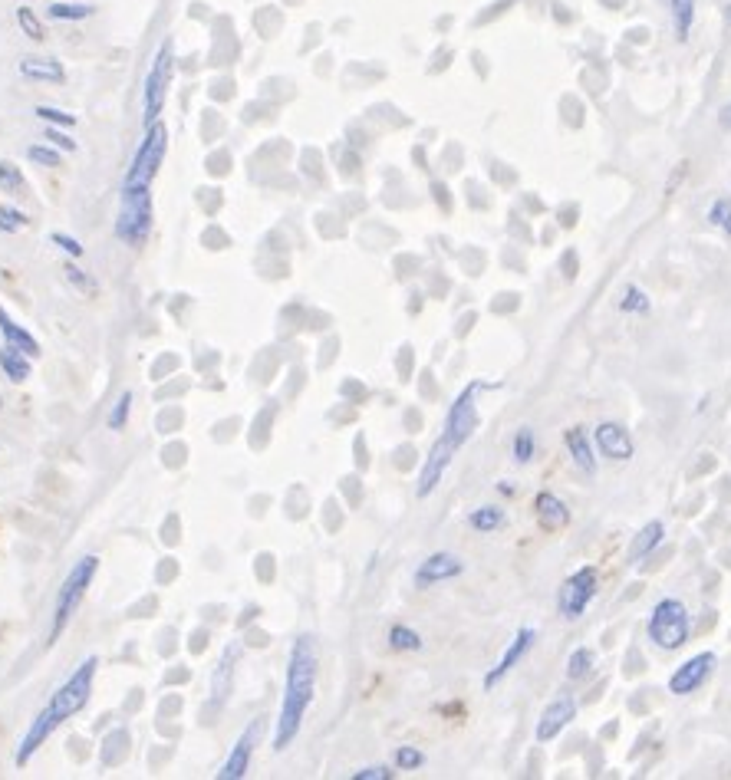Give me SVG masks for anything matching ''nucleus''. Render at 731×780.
Listing matches in <instances>:
<instances>
[{"label": "nucleus", "mask_w": 731, "mask_h": 780, "mask_svg": "<svg viewBox=\"0 0 731 780\" xmlns=\"http://www.w3.org/2000/svg\"><path fill=\"white\" fill-rule=\"evenodd\" d=\"M0 336H4V343H7V346L24 349L27 356H40V343H37V339H33V333H27L24 326L10 320L4 307H0Z\"/></svg>", "instance_id": "nucleus-21"}, {"label": "nucleus", "mask_w": 731, "mask_h": 780, "mask_svg": "<svg viewBox=\"0 0 731 780\" xmlns=\"http://www.w3.org/2000/svg\"><path fill=\"white\" fill-rule=\"evenodd\" d=\"M389 646L396 652H419L425 642H422V636L412 626H392L389 629Z\"/></svg>", "instance_id": "nucleus-28"}, {"label": "nucleus", "mask_w": 731, "mask_h": 780, "mask_svg": "<svg viewBox=\"0 0 731 780\" xmlns=\"http://www.w3.org/2000/svg\"><path fill=\"white\" fill-rule=\"evenodd\" d=\"M646 632H649L652 646L662 649V652L682 649L692 636V616H689V609L682 606V599H676V596L659 599L649 613Z\"/></svg>", "instance_id": "nucleus-2"}, {"label": "nucleus", "mask_w": 731, "mask_h": 780, "mask_svg": "<svg viewBox=\"0 0 731 780\" xmlns=\"http://www.w3.org/2000/svg\"><path fill=\"white\" fill-rule=\"evenodd\" d=\"M465 573V563H461L455 553H432V557H425L419 567H415V586L419 590H429V586H438V583H448L455 580V576Z\"/></svg>", "instance_id": "nucleus-11"}, {"label": "nucleus", "mask_w": 731, "mask_h": 780, "mask_svg": "<svg viewBox=\"0 0 731 780\" xmlns=\"http://www.w3.org/2000/svg\"><path fill=\"white\" fill-rule=\"evenodd\" d=\"M96 665H99V659L96 655H89V659L76 669L66 682L56 688L53 692V698L47 702V711L50 715L60 721L66 718H73V715H80V711L86 708V702H89V692H93V678H96Z\"/></svg>", "instance_id": "nucleus-6"}, {"label": "nucleus", "mask_w": 731, "mask_h": 780, "mask_svg": "<svg viewBox=\"0 0 731 780\" xmlns=\"http://www.w3.org/2000/svg\"><path fill=\"white\" fill-rule=\"evenodd\" d=\"M718 126H722L725 132H731V103H725L722 109H718Z\"/></svg>", "instance_id": "nucleus-43"}, {"label": "nucleus", "mask_w": 731, "mask_h": 780, "mask_svg": "<svg viewBox=\"0 0 731 780\" xmlns=\"http://www.w3.org/2000/svg\"><path fill=\"white\" fill-rule=\"evenodd\" d=\"M152 231V195L149 185L139 188H122V205H119V218L112 224V234L119 237L122 244L139 247Z\"/></svg>", "instance_id": "nucleus-4"}, {"label": "nucleus", "mask_w": 731, "mask_h": 780, "mask_svg": "<svg viewBox=\"0 0 731 780\" xmlns=\"http://www.w3.org/2000/svg\"><path fill=\"white\" fill-rule=\"evenodd\" d=\"M99 570V557H83L73 563V570L66 573V580L60 586V593H56V609H53V623H50V646L56 639L63 636V629L70 626V619L76 616V609H80L83 596L89 590V583H93V576Z\"/></svg>", "instance_id": "nucleus-3"}, {"label": "nucleus", "mask_w": 731, "mask_h": 780, "mask_svg": "<svg viewBox=\"0 0 731 780\" xmlns=\"http://www.w3.org/2000/svg\"><path fill=\"white\" fill-rule=\"evenodd\" d=\"M534 639H537V632H534V629H527V626H524V629H517V636L508 642V649H504V655L498 659V665H494V669L485 675V688H488V692L501 682L504 675L517 669V662H521L524 655L534 649Z\"/></svg>", "instance_id": "nucleus-13"}, {"label": "nucleus", "mask_w": 731, "mask_h": 780, "mask_svg": "<svg viewBox=\"0 0 731 780\" xmlns=\"http://www.w3.org/2000/svg\"><path fill=\"white\" fill-rule=\"evenodd\" d=\"M475 392H478V382L475 386H468L465 392L458 395L455 399V405L448 409V415H445V428H442V435L438 438H445L448 445H452L455 451L468 442L471 435H475V428H478V405H475Z\"/></svg>", "instance_id": "nucleus-9"}, {"label": "nucleus", "mask_w": 731, "mask_h": 780, "mask_svg": "<svg viewBox=\"0 0 731 780\" xmlns=\"http://www.w3.org/2000/svg\"><path fill=\"white\" fill-rule=\"evenodd\" d=\"M669 14H672L676 40H689L692 24H695V0H669Z\"/></svg>", "instance_id": "nucleus-25"}, {"label": "nucleus", "mask_w": 731, "mask_h": 780, "mask_svg": "<svg viewBox=\"0 0 731 780\" xmlns=\"http://www.w3.org/2000/svg\"><path fill=\"white\" fill-rule=\"evenodd\" d=\"M0 188H4L7 195H24L27 191L24 175H20V168L14 162H0Z\"/></svg>", "instance_id": "nucleus-32"}, {"label": "nucleus", "mask_w": 731, "mask_h": 780, "mask_svg": "<svg viewBox=\"0 0 731 780\" xmlns=\"http://www.w3.org/2000/svg\"><path fill=\"white\" fill-rule=\"evenodd\" d=\"M27 158H30V162L43 165V168H56V165H63L60 152L50 149V145H30V149H27Z\"/></svg>", "instance_id": "nucleus-38"}, {"label": "nucleus", "mask_w": 731, "mask_h": 780, "mask_svg": "<svg viewBox=\"0 0 731 780\" xmlns=\"http://www.w3.org/2000/svg\"><path fill=\"white\" fill-rule=\"evenodd\" d=\"M593 442H596V451L610 461H629L636 455L633 435H629L626 425H620V422H600L593 428Z\"/></svg>", "instance_id": "nucleus-12"}, {"label": "nucleus", "mask_w": 731, "mask_h": 780, "mask_svg": "<svg viewBox=\"0 0 731 780\" xmlns=\"http://www.w3.org/2000/svg\"><path fill=\"white\" fill-rule=\"evenodd\" d=\"M30 224V218L24 211H17V208H10V205H0V231H7V234H17V231H24Z\"/></svg>", "instance_id": "nucleus-35"}, {"label": "nucleus", "mask_w": 731, "mask_h": 780, "mask_svg": "<svg viewBox=\"0 0 731 780\" xmlns=\"http://www.w3.org/2000/svg\"><path fill=\"white\" fill-rule=\"evenodd\" d=\"M573 718H577V702H573V698H557V702H550V705L544 708L541 721H537V731H534V738L541 741V744L554 741L557 734L564 731Z\"/></svg>", "instance_id": "nucleus-15"}, {"label": "nucleus", "mask_w": 731, "mask_h": 780, "mask_svg": "<svg viewBox=\"0 0 731 780\" xmlns=\"http://www.w3.org/2000/svg\"><path fill=\"white\" fill-rule=\"evenodd\" d=\"M20 76L43 79V83H63L66 70L60 66V60H50V56H24L20 60Z\"/></svg>", "instance_id": "nucleus-20"}, {"label": "nucleus", "mask_w": 731, "mask_h": 780, "mask_svg": "<svg viewBox=\"0 0 731 780\" xmlns=\"http://www.w3.org/2000/svg\"><path fill=\"white\" fill-rule=\"evenodd\" d=\"M705 221L712 224L715 231H722L725 237H731V198L728 195L715 198L712 205H708V211H705Z\"/></svg>", "instance_id": "nucleus-27"}, {"label": "nucleus", "mask_w": 731, "mask_h": 780, "mask_svg": "<svg viewBox=\"0 0 731 780\" xmlns=\"http://www.w3.org/2000/svg\"><path fill=\"white\" fill-rule=\"evenodd\" d=\"M715 665H718L715 652H699V655H692V659H685L669 678V692L672 695H692L695 688H702L708 682V675L715 672Z\"/></svg>", "instance_id": "nucleus-10"}, {"label": "nucleus", "mask_w": 731, "mask_h": 780, "mask_svg": "<svg viewBox=\"0 0 731 780\" xmlns=\"http://www.w3.org/2000/svg\"><path fill=\"white\" fill-rule=\"evenodd\" d=\"M43 139H47L50 145H56V149H63V152H76V142H73L60 126H47V129H43Z\"/></svg>", "instance_id": "nucleus-40"}, {"label": "nucleus", "mask_w": 731, "mask_h": 780, "mask_svg": "<svg viewBox=\"0 0 731 780\" xmlns=\"http://www.w3.org/2000/svg\"><path fill=\"white\" fill-rule=\"evenodd\" d=\"M47 14L53 17V20H86V17H93V7L89 4H50V10Z\"/></svg>", "instance_id": "nucleus-33"}, {"label": "nucleus", "mask_w": 731, "mask_h": 780, "mask_svg": "<svg viewBox=\"0 0 731 780\" xmlns=\"http://www.w3.org/2000/svg\"><path fill=\"white\" fill-rule=\"evenodd\" d=\"M534 514L544 530H564L570 524V507L550 491H541L534 497Z\"/></svg>", "instance_id": "nucleus-18"}, {"label": "nucleus", "mask_w": 731, "mask_h": 780, "mask_svg": "<svg viewBox=\"0 0 731 780\" xmlns=\"http://www.w3.org/2000/svg\"><path fill=\"white\" fill-rule=\"evenodd\" d=\"M50 241H53L56 247H60V251L70 254L73 260H76V257H83V244L76 241V237H70V234H50Z\"/></svg>", "instance_id": "nucleus-41"}, {"label": "nucleus", "mask_w": 731, "mask_h": 780, "mask_svg": "<svg viewBox=\"0 0 731 780\" xmlns=\"http://www.w3.org/2000/svg\"><path fill=\"white\" fill-rule=\"evenodd\" d=\"M129 412H132V392H122L116 399V405H112V412H109V428H112V432H122V428H126Z\"/></svg>", "instance_id": "nucleus-34"}, {"label": "nucleus", "mask_w": 731, "mask_h": 780, "mask_svg": "<svg viewBox=\"0 0 731 780\" xmlns=\"http://www.w3.org/2000/svg\"><path fill=\"white\" fill-rule=\"evenodd\" d=\"M534 448H537V438H534V428H517L514 442H511V455L517 465H527V461L534 458Z\"/></svg>", "instance_id": "nucleus-29"}, {"label": "nucleus", "mask_w": 731, "mask_h": 780, "mask_svg": "<svg viewBox=\"0 0 731 780\" xmlns=\"http://www.w3.org/2000/svg\"><path fill=\"white\" fill-rule=\"evenodd\" d=\"M564 445H567V451H570L573 465H577L583 474H593V471H596L593 445H590V438H587V432H583V428H567V432H564Z\"/></svg>", "instance_id": "nucleus-19"}, {"label": "nucleus", "mask_w": 731, "mask_h": 780, "mask_svg": "<svg viewBox=\"0 0 731 780\" xmlns=\"http://www.w3.org/2000/svg\"><path fill=\"white\" fill-rule=\"evenodd\" d=\"M662 534H666V527H662V520H649V524L633 537V544H629V560L636 563V560L649 557V553L662 544Z\"/></svg>", "instance_id": "nucleus-23"}, {"label": "nucleus", "mask_w": 731, "mask_h": 780, "mask_svg": "<svg viewBox=\"0 0 731 780\" xmlns=\"http://www.w3.org/2000/svg\"><path fill=\"white\" fill-rule=\"evenodd\" d=\"M504 524H508V514H504L501 507H494V504L475 507V511L468 514V527L478 530V534H494V530H501Z\"/></svg>", "instance_id": "nucleus-24"}, {"label": "nucleus", "mask_w": 731, "mask_h": 780, "mask_svg": "<svg viewBox=\"0 0 731 780\" xmlns=\"http://www.w3.org/2000/svg\"><path fill=\"white\" fill-rule=\"evenodd\" d=\"M175 76V60H172V43H162L159 53L152 60V70L145 76V89H142V112H145V126L159 122V112L165 106V93L172 86Z\"/></svg>", "instance_id": "nucleus-7"}, {"label": "nucleus", "mask_w": 731, "mask_h": 780, "mask_svg": "<svg viewBox=\"0 0 731 780\" xmlns=\"http://www.w3.org/2000/svg\"><path fill=\"white\" fill-rule=\"evenodd\" d=\"M392 777H396V771H392V767H363V771H356L353 774V780H392Z\"/></svg>", "instance_id": "nucleus-42"}, {"label": "nucleus", "mask_w": 731, "mask_h": 780, "mask_svg": "<svg viewBox=\"0 0 731 780\" xmlns=\"http://www.w3.org/2000/svg\"><path fill=\"white\" fill-rule=\"evenodd\" d=\"M33 112H37V116H40L43 122H50V126H60V129H73V126H76V119L70 116V112H63V109H53V106H37Z\"/></svg>", "instance_id": "nucleus-39"}, {"label": "nucleus", "mask_w": 731, "mask_h": 780, "mask_svg": "<svg viewBox=\"0 0 731 780\" xmlns=\"http://www.w3.org/2000/svg\"><path fill=\"white\" fill-rule=\"evenodd\" d=\"M317 642L313 636H300L290 646V662H287V685H284V705H280L277 731H274V751H287L297 741V734L307 718V708L317 695Z\"/></svg>", "instance_id": "nucleus-1"}, {"label": "nucleus", "mask_w": 731, "mask_h": 780, "mask_svg": "<svg viewBox=\"0 0 731 780\" xmlns=\"http://www.w3.org/2000/svg\"><path fill=\"white\" fill-rule=\"evenodd\" d=\"M17 24H20V30L27 33L30 40H43V24H40V17L33 14L30 7H17Z\"/></svg>", "instance_id": "nucleus-37"}, {"label": "nucleus", "mask_w": 731, "mask_h": 780, "mask_svg": "<svg viewBox=\"0 0 731 780\" xmlns=\"http://www.w3.org/2000/svg\"><path fill=\"white\" fill-rule=\"evenodd\" d=\"M600 593V573L596 567H580L577 573H570L564 586L557 593V613L564 619H580L587 613V606L593 603V596Z\"/></svg>", "instance_id": "nucleus-8"}, {"label": "nucleus", "mask_w": 731, "mask_h": 780, "mask_svg": "<svg viewBox=\"0 0 731 780\" xmlns=\"http://www.w3.org/2000/svg\"><path fill=\"white\" fill-rule=\"evenodd\" d=\"M63 274H66V280H70V284H73L76 290L83 293V297H96V293H99V284H96V280L89 277L86 270L76 267L73 260H66V264H63Z\"/></svg>", "instance_id": "nucleus-30"}, {"label": "nucleus", "mask_w": 731, "mask_h": 780, "mask_svg": "<svg viewBox=\"0 0 731 780\" xmlns=\"http://www.w3.org/2000/svg\"><path fill=\"white\" fill-rule=\"evenodd\" d=\"M0 372L10 382H27L30 379V356L17 346H0Z\"/></svg>", "instance_id": "nucleus-22"}, {"label": "nucleus", "mask_w": 731, "mask_h": 780, "mask_svg": "<svg viewBox=\"0 0 731 780\" xmlns=\"http://www.w3.org/2000/svg\"><path fill=\"white\" fill-rule=\"evenodd\" d=\"M593 665H596L593 649H587V646L573 649L570 659H567V678H570V682H583L587 675H593Z\"/></svg>", "instance_id": "nucleus-26"}, {"label": "nucleus", "mask_w": 731, "mask_h": 780, "mask_svg": "<svg viewBox=\"0 0 731 780\" xmlns=\"http://www.w3.org/2000/svg\"><path fill=\"white\" fill-rule=\"evenodd\" d=\"M649 307H652V300L646 297V290L643 287H636V284H629L626 290H623V300H620V310L623 313H649Z\"/></svg>", "instance_id": "nucleus-31"}, {"label": "nucleus", "mask_w": 731, "mask_h": 780, "mask_svg": "<svg viewBox=\"0 0 731 780\" xmlns=\"http://www.w3.org/2000/svg\"><path fill=\"white\" fill-rule=\"evenodd\" d=\"M257 734H261V721H251V728H247L238 744L231 748L228 761H224V767L218 771L221 780H241L247 774V767H251V754H254V744H257Z\"/></svg>", "instance_id": "nucleus-16"}, {"label": "nucleus", "mask_w": 731, "mask_h": 780, "mask_svg": "<svg viewBox=\"0 0 731 780\" xmlns=\"http://www.w3.org/2000/svg\"><path fill=\"white\" fill-rule=\"evenodd\" d=\"M452 458H455V448L448 445L445 438H438V442L432 445V451H429V458H425V465H422L419 488H415V494H419V497H429V494L438 488V481H442L445 468L452 465Z\"/></svg>", "instance_id": "nucleus-14"}, {"label": "nucleus", "mask_w": 731, "mask_h": 780, "mask_svg": "<svg viewBox=\"0 0 731 780\" xmlns=\"http://www.w3.org/2000/svg\"><path fill=\"white\" fill-rule=\"evenodd\" d=\"M165 152H168V129H165V122H152V126H145V135H142L136 155H132V165L126 172V185H122V188L149 185L152 178L159 175V168L165 162Z\"/></svg>", "instance_id": "nucleus-5"}, {"label": "nucleus", "mask_w": 731, "mask_h": 780, "mask_svg": "<svg viewBox=\"0 0 731 780\" xmlns=\"http://www.w3.org/2000/svg\"><path fill=\"white\" fill-rule=\"evenodd\" d=\"M60 728V721H56L47 708L40 711L37 718H33V725L27 728V734H24V741H20V748H17V767H24L33 754H37L40 748H43V741L50 738V734Z\"/></svg>", "instance_id": "nucleus-17"}, {"label": "nucleus", "mask_w": 731, "mask_h": 780, "mask_svg": "<svg viewBox=\"0 0 731 780\" xmlns=\"http://www.w3.org/2000/svg\"><path fill=\"white\" fill-rule=\"evenodd\" d=\"M396 767H399V771H422L425 754L419 748H409V744H402V748L396 751Z\"/></svg>", "instance_id": "nucleus-36"}, {"label": "nucleus", "mask_w": 731, "mask_h": 780, "mask_svg": "<svg viewBox=\"0 0 731 780\" xmlns=\"http://www.w3.org/2000/svg\"><path fill=\"white\" fill-rule=\"evenodd\" d=\"M0 405H4V402H0Z\"/></svg>", "instance_id": "nucleus-44"}]
</instances>
